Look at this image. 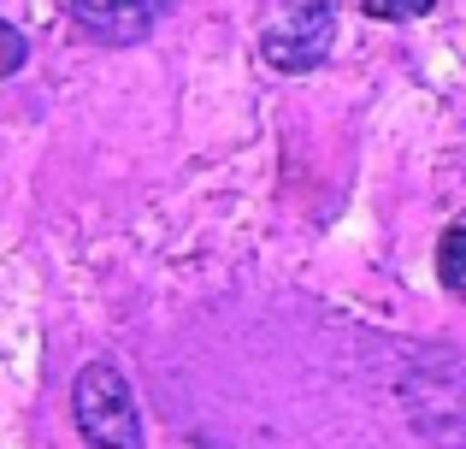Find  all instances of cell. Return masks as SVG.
<instances>
[{
  "mask_svg": "<svg viewBox=\"0 0 466 449\" xmlns=\"http://www.w3.org/2000/svg\"><path fill=\"white\" fill-rule=\"evenodd\" d=\"M71 414L89 449H142V414L125 372L113 361H89L71 384Z\"/></svg>",
  "mask_w": 466,
  "mask_h": 449,
  "instance_id": "6da1fadb",
  "label": "cell"
},
{
  "mask_svg": "<svg viewBox=\"0 0 466 449\" xmlns=\"http://www.w3.org/2000/svg\"><path fill=\"white\" fill-rule=\"evenodd\" d=\"M330 42H337V6L330 0H289L260 30V54L278 71H313L330 54Z\"/></svg>",
  "mask_w": 466,
  "mask_h": 449,
  "instance_id": "7a4b0ae2",
  "label": "cell"
},
{
  "mask_svg": "<svg viewBox=\"0 0 466 449\" xmlns=\"http://www.w3.org/2000/svg\"><path fill=\"white\" fill-rule=\"evenodd\" d=\"M437 278H443L449 296L466 301V225L443 230V242H437Z\"/></svg>",
  "mask_w": 466,
  "mask_h": 449,
  "instance_id": "277c9868",
  "label": "cell"
},
{
  "mask_svg": "<svg viewBox=\"0 0 466 449\" xmlns=\"http://www.w3.org/2000/svg\"><path fill=\"white\" fill-rule=\"evenodd\" d=\"M24 54H30V47H24V36L12 30V24H0V77H12V71L24 66Z\"/></svg>",
  "mask_w": 466,
  "mask_h": 449,
  "instance_id": "8992f818",
  "label": "cell"
},
{
  "mask_svg": "<svg viewBox=\"0 0 466 449\" xmlns=\"http://www.w3.org/2000/svg\"><path fill=\"white\" fill-rule=\"evenodd\" d=\"M437 0H366V12L372 18H425Z\"/></svg>",
  "mask_w": 466,
  "mask_h": 449,
  "instance_id": "5b68a950",
  "label": "cell"
},
{
  "mask_svg": "<svg viewBox=\"0 0 466 449\" xmlns=\"http://www.w3.org/2000/svg\"><path fill=\"white\" fill-rule=\"evenodd\" d=\"M71 18L106 47H125V42H142V36L159 24V12L171 0H66Z\"/></svg>",
  "mask_w": 466,
  "mask_h": 449,
  "instance_id": "3957f363",
  "label": "cell"
}]
</instances>
